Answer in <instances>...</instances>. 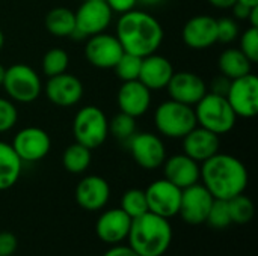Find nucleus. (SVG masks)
Wrapping results in <instances>:
<instances>
[{
	"label": "nucleus",
	"mask_w": 258,
	"mask_h": 256,
	"mask_svg": "<svg viewBox=\"0 0 258 256\" xmlns=\"http://www.w3.org/2000/svg\"><path fill=\"white\" fill-rule=\"evenodd\" d=\"M228 208H230V216H231V222L236 225H246L252 220L254 213H255V207L254 202L242 195L234 196L233 199L228 201Z\"/></svg>",
	"instance_id": "obj_29"
},
{
	"label": "nucleus",
	"mask_w": 258,
	"mask_h": 256,
	"mask_svg": "<svg viewBox=\"0 0 258 256\" xmlns=\"http://www.w3.org/2000/svg\"><path fill=\"white\" fill-rule=\"evenodd\" d=\"M116 100L119 112L133 118H141L148 112L151 106V91L139 80L122 81Z\"/></svg>",
	"instance_id": "obj_20"
},
{
	"label": "nucleus",
	"mask_w": 258,
	"mask_h": 256,
	"mask_svg": "<svg viewBox=\"0 0 258 256\" xmlns=\"http://www.w3.org/2000/svg\"><path fill=\"white\" fill-rule=\"evenodd\" d=\"M213 201L215 198L203 184L197 183L190 187H186L181 190L178 216L187 225H203L207 220Z\"/></svg>",
	"instance_id": "obj_13"
},
{
	"label": "nucleus",
	"mask_w": 258,
	"mask_h": 256,
	"mask_svg": "<svg viewBox=\"0 0 258 256\" xmlns=\"http://www.w3.org/2000/svg\"><path fill=\"white\" fill-rule=\"evenodd\" d=\"M163 27L157 18L144 11H128L116 23V38L124 51L145 57L159 50L163 42Z\"/></svg>",
	"instance_id": "obj_2"
},
{
	"label": "nucleus",
	"mask_w": 258,
	"mask_h": 256,
	"mask_svg": "<svg viewBox=\"0 0 258 256\" xmlns=\"http://www.w3.org/2000/svg\"><path fill=\"white\" fill-rule=\"evenodd\" d=\"M233 9V12H234V17L236 18H239V20H248V17H249V12H251V6H248V5H243V3H240V2H236L234 3V6L231 8Z\"/></svg>",
	"instance_id": "obj_41"
},
{
	"label": "nucleus",
	"mask_w": 258,
	"mask_h": 256,
	"mask_svg": "<svg viewBox=\"0 0 258 256\" xmlns=\"http://www.w3.org/2000/svg\"><path fill=\"white\" fill-rule=\"evenodd\" d=\"M3 45H5V35H3V32L0 29V50L3 48Z\"/></svg>",
	"instance_id": "obj_47"
},
{
	"label": "nucleus",
	"mask_w": 258,
	"mask_h": 256,
	"mask_svg": "<svg viewBox=\"0 0 258 256\" xmlns=\"http://www.w3.org/2000/svg\"><path fill=\"white\" fill-rule=\"evenodd\" d=\"M227 100L234 110L236 116L251 119L258 113V78L254 74H246L243 77L230 81L227 91Z\"/></svg>",
	"instance_id": "obj_9"
},
{
	"label": "nucleus",
	"mask_w": 258,
	"mask_h": 256,
	"mask_svg": "<svg viewBox=\"0 0 258 256\" xmlns=\"http://www.w3.org/2000/svg\"><path fill=\"white\" fill-rule=\"evenodd\" d=\"M218 21V42L230 44L239 36V26L233 18H221Z\"/></svg>",
	"instance_id": "obj_36"
},
{
	"label": "nucleus",
	"mask_w": 258,
	"mask_h": 256,
	"mask_svg": "<svg viewBox=\"0 0 258 256\" xmlns=\"http://www.w3.org/2000/svg\"><path fill=\"white\" fill-rule=\"evenodd\" d=\"M163 0H138V3H142V5H147V6H156L159 3H162Z\"/></svg>",
	"instance_id": "obj_44"
},
{
	"label": "nucleus",
	"mask_w": 258,
	"mask_h": 256,
	"mask_svg": "<svg viewBox=\"0 0 258 256\" xmlns=\"http://www.w3.org/2000/svg\"><path fill=\"white\" fill-rule=\"evenodd\" d=\"M219 136L197 125L183 137V152L200 164L219 152Z\"/></svg>",
	"instance_id": "obj_21"
},
{
	"label": "nucleus",
	"mask_w": 258,
	"mask_h": 256,
	"mask_svg": "<svg viewBox=\"0 0 258 256\" xmlns=\"http://www.w3.org/2000/svg\"><path fill=\"white\" fill-rule=\"evenodd\" d=\"M162 166H163L165 178L181 190L200 183L201 164L194 158H190L189 155H186L184 152L171 155L163 161Z\"/></svg>",
	"instance_id": "obj_22"
},
{
	"label": "nucleus",
	"mask_w": 258,
	"mask_h": 256,
	"mask_svg": "<svg viewBox=\"0 0 258 256\" xmlns=\"http://www.w3.org/2000/svg\"><path fill=\"white\" fill-rule=\"evenodd\" d=\"M174 72V66L166 57L153 53L142 57L138 80L144 83L150 91H160L168 86Z\"/></svg>",
	"instance_id": "obj_23"
},
{
	"label": "nucleus",
	"mask_w": 258,
	"mask_h": 256,
	"mask_svg": "<svg viewBox=\"0 0 258 256\" xmlns=\"http://www.w3.org/2000/svg\"><path fill=\"white\" fill-rule=\"evenodd\" d=\"M45 95L50 103L59 107H71L82 100L83 84L76 75L62 72L59 75L48 77L45 84Z\"/></svg>",
	"instance_id": "obj_17"
},
{
	"label": "nucleus",
	"mask_w": 258,
	"mask_h": 256,
	"mask_svg": "<svg viewBox=\"0 0 258 256\" xmlns=\"http://www.w3.org/2000/svg\"><path fill=\"white\" fill-rule=\"evenodd\" d=\"M141 63H142V57L124 51L119 60L116 62V65L113 66V69L122 81H132L139 78Z\"/></svg>",
	"instance_id": "obj_31"
},
{
	"label": "nucleus",
	"mask_w": 258,
	"mask_h": 256,
	"mask_svg": "<svg viewBox=\"0 0 258 256\" xmlns=\"http://www.w3.org/2000/svg\"><path fill=\"white\" fill-rule=\"evenodd\" d=\"M230 78H227V77H224V75H221L219 78H216L215 81H213V88H212V92L213 94H218V95H227V91H228V86H230Z\"/></svg>",
	"instance_id": "obj_40"
},
{
	"label": "nucleus",
	"mask_w": 258,
	"mask_h": 256,
	"mask_svg": "<svg viewBox=\"0 0 258 256\" xmlns=\"http://www.w3.org/2000/svg\"><path fill=\"white\" fill-rule=\"evenodd\" d=\"M109 133L119 140H128L136 133V118L119 112L112 121H109Z\"/></svg>",
	"instance_id": "obj_32"
},
{
	"label": "nucleus",
	"mask_w": 258,
	"mask_h": 256,
	"mask_svg": "<svg viewBox=\"0 0 258 256\" xmlns=\"http://www.w3.org/2000/svg\"><path fill=\"white\" fill-rule=\"evenodd\" d=\"M207 2L218 9H231L237 0H207Z\"/></svg>",
	"instance_id": "obj_42"
},
{
	"label": "nucleus",
	"mask_w": 258,
	"mask_h": 256,
	"mask_svg": "<svg viewBox=\"0 0 258 256\" xmlns=\"http://www.w3.org/2000/svg\"><path fill=\"white\" fill-rule=\"evenodd\" d=\"M11 145L23 163H36L50 152L51 139L39 127H26L15 134Z\"/></svg>",
	"instance_id": "obj_12"
},
{
	"label": "nucleus",
	"mask_w": 258,
	"mask_h": 256,
	"mask_svg": "<svg viewBox=\"0 0 258 256\" xmlns=\"http://www.w3.org/2000/svg\"><path fill=\"white\" fill-rule=\"evenodd\" d=\"M154 125L165 137L183 139L192 128L198 125L195 109L192 106L168 100L156 109Z\"/></svg>",
	"instance_id": "obj_5"
},
{
	"label": "nucleus",
	"mask_w": 258,
	"mask_h": 256,
	"mask_svg": "<svg viewBox=\"0 0 258 256\" xmlns=\"http://www.w3.org/2000/svg\"><path fill=\"white\" fill-rule=\"evenodd\" d=\"M110 198L107 181L98 175H89L80 180L76 187V201L86 211L103 210Z\"/></svg>",
	"instance_id": "obj_19"
},
{
	"label": "nucleus",
	"mask_w": 258,
	"mask_h": 256,
	"mask_svg": "<svg viewBox=\"0 0 258 256\" xmlns=\"http://www.w3.org/2000/svg\"><path fill=\"white\" fill-rule=\"evenodd\" d=\"M206 223H209L215 229H225L230 225H233L231 216H230V208H228V201L215 199L212 204V208L209 211Z\"/></svg>",
	"instance_id": "obj_33"
},
{
	"label": "nucleus",
	"mask_w": 258,
	"mask_h": 256,
	"mask_svg": "<svg viewBox=\"0 0 258 256\" xmlns=\"http://www.w3.org/2000/svg\"><path fill=\"white\" fill-rule=\"evenodd\" d=\"M195 106L197 124L200 127L207 128L218 136L227 134L234 128L237 116L227 97L207 92Z\"/></svg>",
	"instance_id": "obj_4"
},
{
	"label": "nucleus",
	"mask_w": 258,
	"mask_h": 256,
	"mask_svg": "<svg viewBox=\"0 0 258 256\" xmlns=\"http://www.w3.org/2000/svg\"><path fill=\"white\" fill-rule=\"evenodd\" d=\"M18 121V110L14 101L0 98V133H6L15 127Z\"/></svg>",
	"instance_id": "obj_35"
},
{
	"label": "nucleus",
	"mask_w": 258,
	"mask_h": 256,
	"mask_svg": "<svg viewBox=\"0 0 258 256\" xmlns=\"http://www.w3.org/2000/svg\"><path fill=\"white\" fill-rule=\"evenodd\" d=\"M5 72H6V68L0 63V86L3 84V78H5Z\"/></svg>",
	"instance_id": "obj_46"
},
{
	"label": "nucleus",
	"mask_w": 258,
	"mask_h": 256,
	"mask_svg": "<svg viewBox=\"0 0 258 256\" xmlns=\"http://www.w3.org/2000/svg\"><path fill=\"white\" fill-rule=\"evenodd\" d=\"M73 134L77 143L92 149L100 148L109 136V119L97 106L82 107L73 121Z\"/></svg>",
	"instance_id": "obj_6"
},
{
	"label": "nucleus",
	"mask_w": 258,
	"mask_h": 256,
	"mask_svg": "<svg viewBox=\"0 0 258 256\" xmlns=\"http://www.w3.org/2000/svg\"><path fill=\"white\" fill-rule=\"evenodd\" d=\"M183 42L194 50H206L218 42V21L210 15L192 17L181 30Z\"/></svg>",
	"instance_id": "obj_16"
},
{
	"label": "nucleus",
	"mask_w": 258,
	"mask_h": 256,
	"mask_svg": "<svg viewBox=\"0 0 258 256\" xmlns=\"http://www.w3.org/2000/svg\"><path fill=\"white\" fill-rule=\"evenodd\" d=\"M166 89L171 100L187 106H195L207 94V86L204 80L198 74L190 71L174 72Z\"/></svg>",
	"instance_id": "obj_15"
},
{
	"label": "nucleus",
	"mask_w": 258,
	"mask_h": 256,
	"mask_svg": "<svg viewBox=\"0 0 258 256\" xmlns=\"http://www.w3.org/2000/svg\"><path fill=\"white\" fill-rule=\"evenodd\" d=\"M2 86L5 88L11 101L21 104L33 103L42 91V83L38 72L24 63H17L6 68Z\"/></svg>",
	"instance_id": "obj_7"
},
{
	"label": "nucleus",
	"mask_w": 258,
	"mask_h": 256,
	"mask_svg": "<svg viewBox=\"0 0 258 256\" xmlns=\"http://www.w3.org/2000/svg\"><path fill=\"white\" fill-rule=\"evenodd\" d=\"M45 27L54 36H71L76 29V15L68 8H53L45 15Z\"/></svg>",
	"instance_id": "obj_26"
},
{
	"label": "nucleus",
	"mask_w": 258,
	"mask_h": 256,
	"mask_svg": "<svg viewBox=\"0 0 258 256\" xmlns=\"http://www.w3.org/2000/svg\"><path fill=\"white\" fill-rule=\"evenodd\" d=\"M239 48L252 63L258 62V27H249L242 33Z\"/></svg>",
	"instance_id": "obj_34"
},
{
	"label": "nucleus",
	"mask_w": 258,
	"mask_h": 256,
	"mask_svg": "<svg viewBox=\"0 0 258 256\" xmlns=\"http://www.w3.org/2000/svg\"><path fill=\"white\" fill-rule=\"evenodd\" d=\"M91 160H92V154H91V149L74 142L71 143L65 151H63V155H62V164L63 167L70 172V174H74V175H79V174H83L89 164H91Z\"/></svg>",
	"instance_id": "obj_27"
},
{
	"label": "nucleus",
	"mask_w": 258,
	"mask_h": 256,
	"mask_svg": "<svg viewBox=\"0 0 258 256\" xmlns=\"http://www.w3.org/2000/svg\"><path fill=\"white\" fill-rule=\"evenodd\" d=\"M68 65H70V56L65 50H62L59 47L50 48L42 57V72L47 77H53V75L67 72Z\"/></svg>",
	"instance_id": "obj_30"
},
{
	"label": "nucleus",
	"mask_w": 258,
	"mask_h": 256,
	"mask_svg": "<svg viewBox=\"0 0 258 256\" xmlns=\"http://www.w3.org/2000/svg\"><path fill=\"white\" fill-rule=\"evenodd\" d=\"M132 217L127 216L121 208H112L104 211L95 223V234L100 241L106 244H121L127 240Z\"/></svg>",
	"instance_id": "obj_18"
},
{
	"label": "nucleus",
	"mask_w": 258,
	"mask_h": 256,
	"mask_svg": "<svg viewBox=\"0 0 258 256\" xmlns=\"http://www.w3.org/2000/svg\"><path fill=\"white\" fill-rule=\"evenodd\" d=\"M124 48L116 36L109 33H98L89 36L85 45V57L86 60L100 69H110L116 65L119 57L122 56Z\"/></svg>",
	"instance_id": "obj_14"
},
{
	"label": "nucleus",
	"mask_w": 258,
	"mask_h": 256,
	"mask_svg": "<svg viewBox=\"0 0 258 256\" xmlns=\"http://www.w3.org/2000/svg\"><path fill=\"white\" fill-rule=\"evenodd\" d=\"M119 208L127 216H130L132 219H136V217L148 213V204H147L145 190H139V189H130V190H127L122 195V198H121Z\"/></svg>",
	"instance_id": "obj_28"
},
{
	"label": "nucleus",
	"mask_w": 258,
	"mask_h": 256,
	"mask_svg": "<svg viewBox=\"0 0 258 256\" xmlns=\"http://www.w3.org/2000/svg\"><path fill=\"white\" fill-rule=\"evenodd\" d=\"M18 247V240L12 232H0V256H11Z\"/></svg>",
	"instance_id": "obj_37"
},
{
	"label": "nucleus",
	"mask_w": 258,
	"mask_h": 256,
	"mask_svg": "<svg viewBox=\"0 0 258 256\" xmlns=\"http://www.w3.org/2000/svg\"><path fill=\"white\" fill-rule=\"evenodd\" d=\"M219 71L224 77L234 80L251 72L252 62L240 51V48H227L218 60Z\"/></svg>",
	"instance_id": "obj_25"
},
{
	"label": "nucleus",
	"mask_w": 258,
	"mask_h": 256,
	"mask_svg": "<svg viewBox=\"0 0 258 256\" xmlns=\"http://www.w3.org/2000/svg\"><path fill=\"white\" fill-rule=\"evenodd\" d=\"M21 170L23 161L12 145L0 140V192L14 187L21 177Z\"/></svg>",
	"instance_id": "obj_24"
},
{
	"label": "nucleus",
	"mask_w": 258,
	"mask_h": 256,
	"mask_svg": "<svg viewBox=\"0 0 258 256\" xmlns=\"http://www.w3.org/2000/svg\"><path fill=\"white\" fill-rule=\"evenodd\" d=\"M248 21L251 24V27H258V6H254L249 12Z\"/></svg>",
	"instance_id": "obj_43"
},
{
	"label": "nucleus",
	"mask_w": 258,
	"mask_h": 256,
	"mask_svg": "<svg viewBox=\"0 0 258 256\" xmlns=\"http://www.w3.org/2000/svg\"><path fill=\"white\" fill-rule=\"evenodd\" d=\"M103 256H139L128 244L122 246V244H113L109 250L104 252Z\"/></svg>",
	"instance_id": "obj_39"
},
{
	"label": "nucleus",
	"mask_w": 258,
	"mask_h": 256,
	"mask_svg": "<svg viewBox=\"0 0 258 256\" xmlns=\"http://www.w3.org/2000/svg\"><path fill=\"white\" fill-rule=\"evenodd\" d=\"M200 180L215 199L230 201L245 193L249 175L246 166L237 157L218 152L201 163Z\"/></svg>",
	"instance_id": "obj_1"
},
{
	"label": "nucleus",
	"mask_w": 258,
	"mask_h": 256,
	"mask_svg": "<svg viewBox=\"0 0 258 256\" xmlns=\"http://www.w3.org/2000/svg\"><path fill=\"white\" fill-rule=\"evenodd\" d=\"M145 196L150 213H154L168 220L178 216L181 189L169 183L166 178L151 183L145 190Z\"/></svg>",
	"instance_id": "obj_11"
},
{
	"label": "nucleus",
	"mask_w": 258,
	"mask_h": 256,
	"mask_svg": "<svg viewBox=\"0 0 258 256\" xmlns=\"http://www.w3.org/2000/svg\"><path fill=\"white\" fill-rule=\"evenodd\" d=\"M104 2L109 5L112 12H119V14L133 11L135 6L138 5V0H104Z\"/></svg>",
	"instance_id": "obj_38"
},
{
	"label": "nucleus",
	"mask_w": 258,
	"mask_h": 256,
	"mask_svg": "<svg viewBox=\"0 0 258 256\" xmlns=\"http://www.w3.org/2000/svg\"><path fill=\"white\" fill-rule=\"evenodd\" d=\"M128 149L133 160L147 170L159 169L166 160L163 140L153 133H135L128 140Z\"/></svg>",
	"instance_id": "obj_10"
},
{
	"label": "nucleus",
	"mask_w": 258,
	"mask_h": 256,
	"mask_svg": "<svg viewBox=\"0 0 258 256\" xmlns=\"http://www.w3.org/2000/svg\"><path fill=\"white\" fill-rule=\"evenodd\" d=\"M237 2H240V3H243V5H248V6H251V8L258 6V0H237Z\"/></svg>",
	"instance_id": "obj_45"
},
{
	"label": "nucleus",
	"mask_w": 258,
	"mask_h": 256,
	"mask_svg": "<svg viewBox=\"0 0 258 256\" xmlns=\"http://www.w3.org/2000/svg\"><path fill=\"white\" fill-rule=\"evenodd\" d=\"M76 15V29L71 35L73 39H83L106 32L112 23V9L104 0H85Z\"/></svg>",
	"instance_id": "obj_8"
},
{
	"label": "nucleus",
	"mask_w": 258,
	"mask_h": 256,
	"mask_svg": "<svg viewBox=\"0 0 258 256\" xmlns=\"http://www.w3.org/2000/svg\"><path fill=\"white\" fill-rule=\"evenodd\" d=\"M172 243V226L168 219L145 213L132 220L127 244L139 256H163Z\"/></svg>",
	"instance_id": "obj_3"
}]
</instances>
